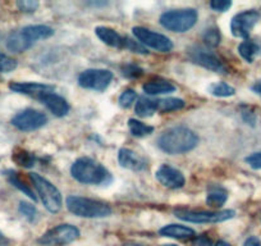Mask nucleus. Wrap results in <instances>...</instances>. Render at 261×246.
Returning <instances> with one entry per match:
<instances>
[{
	"label": "nucleus",
	"instance_id": "5",
	"mask_svg": "<svg viewBox=\"0 0 261 246\" xmlns=\"http://www.w3.org/2000/svg\"><path fill=\"white\" fill-rule=\"evenodd\" d=\"M30 180L36 189L44 207L50 213H58L62 208V195L51 182L37 173H30Z\"/></svg>",
	"mask_w": 261,
	"mask_h": 246
},
{
	"label": "nucleus",
	"instance_id": "15",
	"mask_svg": "<svg viewBox=\"0 0 261 246\" xmlns=\"http://www.w3.org/2000/svg\"><path fill=\"white\" fill-rule=\"evenodd\" d=\"M9 89L18 94L29 95L35 99H40L45 94L54 91V86L47 84H39V82H13L9 85Z\"/></svg>",
	"mask_w": 261,
	"mask_h": 246
},
{
	"label": "nucleus",
	"instance_id": "44",
	"mask_svg": "<svg viewBox=\"0 0 261 246\" xmlns=\"http://www.w3.org/2000/svg\"><path fill=\"white\" fill-rule=\"evenodd\" d=\"M164 246H177V245H173V243H170V245H164Z\"/></svg>",
	"mask_w": 261,
	"mask_h": 246
},
{
	"label": "nucleus",
	"instance_id": "37",
	"mask_svg": "<svg viewBox=\"0 0 261 246\" xmlns=\"http://www.w3.org/2000/svg\"><path fill=\"white\" fill-rule=\"evenodd\" d=\"M246 162H247L253 169H261V152L251 154L250 157L246 158Z\"/></svg>",
	"mask_w": 261,
	"mask_h": 246
},
{
	"label": "nucleus",
	"instance_id": "42",
	"mask_svg": "<svg viewBox=\"0 0 261 246\" xmlns=\"http://www.w3.org/2000/svg\"><path fill=\"white\" fill-rule=\"evenodd\" d=\"M213 246H232V245H230V243H228V242H225V241L219 240V241H217L215 243H213Z\"/></svg>",
	"mask_w": 261,
	"mask_h": 246
},
{
	"label": "nucleus",
	"instance_id": "25",
	"mask_svg": "<svg viewBox=\"0 0 261 246\" xmlns=\"http://www.w3.org/2000/svg\"><path fill=\"white\" fill-rule=\"evenodd\" d=\"M258 50H260L258 45L256 44V42L251 41V40H246V41H243L242 44L238 46L240 55L246 60V62H248V63H252L255 57L257 55Z\"/></svg>",
	"mask_w": 261,
	"mask_h": 246
},
{
	"label": "nucleus",
	"instance_id": "33",
	"mask_svg": "<svg viewBox=\"0 0 261 246\" xmlns=\"http://www.w3.org/2000/svg\"><path fill=\"white\" fill-rule=\"evenodd\" d=\"M122 71H123V75H124L127 79H137V77L142 76V73H144L142 68H140L139 66L132 63L124 64V66L122 67Z\"/></svg>",
	"mask_w": 261,
	"mask_h": 246
},
{
	"label": "nucleus",
	"instance_id": "12",
	"mask_svg": "<svg viewBox=\"0 0 261 246\" xmlns=\"http://www.w3.org/2000/svg\"><path fill=\"white\" fill-rule=\"evenodd\" d=\"M260 19V13L256 11H245L236 14L230 22V31L233 36L246 39Z\"/></svg>",
	"mask_w": 261,
	"mask_h": 246
},
{
	"label": "nucleus",
	"instance_id": "40",
	"mask_svg": "<svg viewBox=\"0 0 261 246\" xmlns=\"http://www.w3.org/2000/svg\"><path fill=\"white\" fill-rule=\"evenodd\" d=\"M252 90H253V91H255V92H257V94L261 95V81L256 82V84L252 86Z\"/></svg>",
	"mask_w": 261,
	"mask_h": 246
},
{
	"label": "nucleus",
	"instance_id": "23",
	"mask_svg": "<svg viewBox=\"0 0 261 246\" xmlns=\"http://www.w3.org/2000/svg\"><path fill=\"white\" fill-rule=\"evenodd\" d=\"M7 178H8L9 182H11L12 185L16 187V189H18L19 191H22L23 194H26L30 199H32L34 202H36L37 198H36V195H35V192L32 191L31 187H30L29 185H26V182H24V181L19 177L18 173L14 172V170H8V172H7Z\"/></svg>",
	"mask_w": 261,
	"mask_h": 246
},
{
	"label": "nucleus",
	"instance_id": "31",
	"mask_svg": "<svg viewBox=\"0 0 261 246\" xmlns=\"http://www.w3.org/2000/svg\"><path fill=\"white\" fill-rule=\"evenodd\" d=\"M137 94L135 90L127 89L122 92V95L119 96V105L123 108H129L130 105L134 104L135 100H136Z\"/></svg>",
	"mask_w": 261,
	"mask_h": 246
},
{
	"label": "nucleus",
	"instance_id": "2",
	"mask_svg": "<svg viewBox=\"0 0 261 246\" xmlns=\"http://www.w3.org/2000/svg\"><path fill=\"white\" fill-rule=\"evenodd\" d=\"M53 34H54V30L45 24L23 27L9 35L7 39V47L13 53H23L29 50L36 41L49 39L50 36H53Z\"/></svg>",
	"mask_w": 261,
	"mask_h": 246
},
{
	"label": "nucleus",
	"instance_id": "18",
	"mask_svg": "<svg viewBox=\"0 0 261 246\" xmlns=\"http://www.w3.org/2000/svg\"><path fill=\"white\" fill-rule=\"evenodd\" d=\"M95 34H96V36L99 37L104 44L109 45V46H113V47H118V49H124L125 36L119 35L115 30L101 26V27H96Z\"/></svg>",
	"mask_w": 261,
	"mask_h": 246
},
{
	"label": "nucleus",
	"instance_id": "1",
	"mask_svg": "<svg viewBox=\"0 0 261 246\" xmlns=\"http://www.w3.org/2000/svg\"><path fill=\"white\" fill-rule=\"evenodd\" d=\"M199 144V136L187 127H173L163 132L158 139V146L167 154H183Z\"/></svg>",
	"mask_w": 261,
	"mask_h": 246
},
{
	"label": "nucleus",
	"instance_id": "17",
	"mask_svg": "<svg viewBox=\"0 0 261 246\" xmlns=\"http://www.w3.org/2000/svg\"><path fill=\"white\" fill-rule=\"evenodd\" d=\"M39 100L53 113V114L57 115V117H64V115L68 114V103L65 102L64 97L59 96V95L54 94V92L45 94L44 96L40 97Z\"/></svg>",
	"mask_w": 261,
	"mask_h": 246
},
{
	"label": "nucleus",
	"instance_id": "24",
	"mask_svg": "<svg viewBox=\"0 0 261 246\" xmlns=\"http://www.w3.org/2000/svg\"><path fill=\"white\" fill-rule=\"evenodd\" d=\"M12 159H13L14 163H17L18 165H21V167L31 168V167H34L36 158H35L34 154H31L30 152H27V150L19 149L18 147V149L14 150L13 154H12Z\"/></svg>",
	"mask_w": 261,
	"mask_h": 246
},
{
	"label": "nucleus",
	"instance_id": "7",
	"mask_svg": "<svg viewBox=\"0 0 261 246\" xmlns=\"http://www.w3.org/2000/svg\"><path fill=\"white\" fill-rule=\"evenodd\" d=\"M80 237V230L72 225H58L46 231L39 238V243L44 246H65Z\"/></svg>",
	"mask_w": 261,
	"mask_h": 246
},
{
	"label": "nucleus",
	"instance_id": "29",
	"mask_svg": "<svg viewBox=\"0 0 261 246\" xmlns=\"http://www.w3.org/2000/svg\"><path fill=\"white\" fill-rule=\"evenodd\" d=\"M220 40H222V35L218 29H209L204 34L205 44L210 47H217L220 44Z\"/></svg>",
	"mask_w": 261,
	"mask_h": 246
},
{
	"label": "nucleus",
	"instance_id": "4",
	"mask_svg": "<svg viewBox=\"0 0 261 246\" xmlns=\"http://www.w3.org/2000/svg\"><path fill=\"white\" fill-rule=\"evenodd\" d=\"M67 208L74 215L82 218H105L112 214V208L107 203L76 195L67 199Z\"/></svg>",
	"mask_w": 261,
	"mask_h": 246
},
{
	"label": "nucleus",
	"instance_id": "36",
	"mask_svg": "<svg viewBox=\"0 0 261 246\" xmlns=\"http://www.w3.org/2000/svg\"><path fill=\"white\" fill-rule=\"evenodd\" d=\"M232 7V2L229 0H214L210 3V8L217 12H227Z\"/></svg>",
	"mask_w": 261,
	"mask_h": 246
},
{
	"label": "nucleus",
	"instance_id": "22",
	"mask_svg": "<svg viewBox=\"0 0 261 246\" xmlns=\"http://www.w3.org/2000/svg\"><path fill=\"white\" fill-rule=\"evenodd\" d=\"M137 115L142 118H147L154 115L158 112V100L149 99V97H140L139 102L136 103L135 107Z\"/></svg>",
	"mask_w": 261,
	"mask_h": 246
},
{
	"label": "nucleus",
	"instance_id": "30",
	"mask_svg": "<svg viewBox=\"0 0 261 246\" xmlns=\"http://www.w3.org/2000/svg\"><path fill=\"white\" fill-rule=\"evenodd\" d=\"M17 66H18V63H17L16 59L0 53V73H8V72L14 71Z\"/></svg>",
	"mask_w": 261,
	"mask_h": 246
},
{
	"label": "nucleus",
	"instance_id": "26",
	"mask_svg": "<svg viewBox=\"0 0 261 246\" xmlns=\"http://www.w3.org/2000/svg\"><path fill=\"white\" fill-rule=\"evenodd\" d=\"M185 107V102L178 97H169V99L158 100V112L169 113L174 110H179Z\"/></svg>",
	"mask_w": 261,
	"mask_h": 246
},
{
	"label": "nucleus",
	"instance_id": "34",
	"mask_svg": "<svg viewBox=\"0 0 261 246\" xmlns=\"http://www.w3.org/2000/svg\"><path fill=\"white\" fill-rule=\"evenodd\" d=\"M39 2H34V0H21L17 3L19 11L23 12V13H34L39 8Z\"/></svg>",
	"mask_w": 261,
	"mask_h": 246
},
{
	"label": "nucleus",
	"instance_id": "10",
	"mask_svg": "<svg viewBox=\"0 0 261 246\" xmlns=\"http://www.w3.org/2000/svg\"><path fill=\"white\" fill-rule=\"evenodd\" d=\"M134 35L141 45L150 47V49L158 50L162 53H168L173 49V42L170 41L169 37L165 35L158 34V32L151 31L145 27H134L132 30Z\"/></svg>",
	"mask_w": 261,
	"mask_h": 246
},
{
	"label": "nucleus",
	"instance_id": "43",
	"mask_svg": "<svg viewBox=\"0 0 261 246\" xmlns=\"http://www.w3.org/2000/svg\"><path fill=\"white\" fill-rule=\"evenodd\" d=\"M123 246H142V245H140V243H134V242H130V243H125V245H123Z\"/></svg>",
	"mask_w": 261,
	"mask_h": 246
},
{
	"label": "nucleus",
	"instance_id": "38",
	"mask_svg": "<svg viewBox=\"0 0 261 246\" xmlns=\"http://www.w3.org/2000/svg\"><path fill=\"white\" fill-rule=\"evenodd\" d=\"M195 246H213V242L210 238L205 237V236H200L195 240Z\"/></svg>",
	"mask_w": 261,
	"mask_h": 246
},
{
	"label": "nucleus",
	"instance_id": "11",
	"mask_svg": "<svg viewBox=\"0 0 261 246\" xmlns=\"http://www.w3.org/2000/svg\"><path fill=\"white\" fill-rule=\"evenodd\" d=\"M46 115L35 109H24L12 118V125L23 132L35 131L41 129L46 123Z\"/></svg>",
	"mask_w": 261,
	"mask_h": 246
},
{
	"label": "nucleus",
	"instance_id": "41",
	"mask_svg": "<svg viewBox=\"0 0 261 246\" xmlns=\"http://www.w3.org/2000/svg\"><path fill=\"white\" fill-rule=\"evenodd\" d=\"M7 243H8V240H7V237L3 233L0 232V246H6Z\"/></svg>",
	"mask_w": 261,
	"mask_h": 246
},
{
	"label": "nucleus",
	"instance_id": "28",
	"mask_svg": "<svg viewBox=\"0 0 261 246\" xmlns=\"http://www.w3.org/2000/svg\"><path fill=\"white\" fill-rule=\"evenodd\" d=\"M210 92H212L214 96L228 97L234 95L236 90L233 89L232 86H229L228 84H225V82H218V84L213 85V86L210 87Z\"/></svg>",
	"mask_w": 261,
	"mask_h": 246
},
{
	"label": "nucleus",
	"instance_id": "3",
	"mask_svg": "<svg viewBox=\"0 0 261 246\" xmlns=\"http://www.w3.org/2000/svg\"><path fill=\"white\" fill-rule=\"evenodd\" d=\"M72 177L85 185H104L112 178L102 164L91 158H80L72 164Z\"/></svg>",
	"mask_w": 261,
	"mask_h": 246
},
{
	"label": "nucleus",
	"instance_id": "27",
	"mask_svg": "<svg viewBox=\"0 0 261 246\" xmlns=\"http://www.w3.org/2000/svg\"><path fill=\"white\" fill-rule=\"evenodd\" d=\"M128 127H129L130 134L134 135L135 137H145L154 131V127L145 125V123L140 122L137 119L128 120Z\"/></svg>",
	"mask_w": 261,
	"mask_h": 246
},
{
	"label": "nucleus",
	"instance_id": "6",
	"mask_svg": "<svg viewBox=\"0 0 261 246\" xmlns=\"http://www.w3.org/2000/svg\"><path fill=\"white\" fill-rule=\"evenodd\" d=\"M160 24L173 32H186L197 22V12L192 8L175 9L160 16Z\"/></svg>",
	"mask_w": 261,
	"mask_h": 246
},
{
	"label": "nucleus",
	"instance_id": "13",
	"mask_svg": "<svg viewBox=\"0 0 261 246\" xmlns=\"http://www.w3.org/2000/svg\"><path fill=\"white\" fill-rule=\"evenodd\" d=\"M190 58L193 63L199 64V66L210 69L213 72H218V73H225L227 72V67L223 63L222 59L210 50L201 49V47H193L190 52Z\"/></svg>",
	"mask_w": 261,
	"mask_h": 246
},
{
	"label": "nucleus",
	"instance_id": "19",
	"mask_svg": "<svg viewBox=\"0 0 261 246\" xmlns=\"http://www.w3.org/2000/svg\"><path fill=\"white\" fill-rule=\"evenodd\" d=\"M159 233L165 237L177 238V240H188L195 236V231L190 227L180 225H168L165 227L160 228Z\"/></svg>",
	"mask_w": 261,
	"mask_h": 246
},
{
	"label": "nucleus",
	"instance_id": "32",
	"mask_svg": "<svg viewBox=\"0 0 261 246\" xmlns=\"http://www.w3.org/2000/svg\"><path fill=\"white\" fill-rule=\"evenodd\" d=\"M18 209H19V213H21L26 219H29L30 222H32V220L36 218V208H35L32 204H30V203L21 202L19 203Z\"/></svg>",
	"mask_w": 261,
	"mask_h": 246
},
{
	"label": "nucleus",
	"instance_id": "16",
	"mask_svg": "<svg viewBox=\"0 0 261 246\" xmlns=\"http://www.w3.org/2000/svg\"><path fill=\"white\" fill-rule=\"evenodd\" d=\"M118 162L123 168L135 172L145 170L147 168V162L145 158L140 157L137 153L129 149H120L118 153Z\"/></svg>",
	"mask_w": 261,
	"mask_h": 246
},
{
	"label": "nucleus",
	"instance_id": "21",
	"mask_svg": "<svg viewBox=\"0 0 261 246\" xmlns=\"http://www.w3.org/2000/svg\"><path fill=\"white\" fill-rule=\"evenodd\" d=\"M228 199V192L225 191V189H223L222 186H218V185H212L209 187V191H207V198L206 203L207 205L213 208H220L225 204Z\"/></svg>",
	"mask_w": 261,
	"mask_h": 246
},
{
	"label": "nucleus",
	"instance_id": "9",
	"mask_svg": "<svg viewBox=\"0 0 261 246\" xmlns=\"http://www.w3.org/2000/svg\"><path fill=\"white\" fill-rule=\"evenodd\" d=\"M113 81V73L109 69H86L79 76L80 86L87 90L104 91Z\"/></svg>",
	"mask_w": 261,
	"mask_h": 246
},
{
	"label": "nucleus",
	"instance_id": "14",
	"mask_svg": "<svg viewBox=\"0 0 261 246\" xmlns=\"http://www.w3.org/2000/svg\"><path fill=\"white\" fill-rule=\"evenodd\" d=\"M156 180L162 183L163 186L168 189H180L185 186V176L177 168L170 167L168 164H163L159 169L156 170Z\"/></svg>",
	"mask_w": 261,
	"mask_h": 246
},
{
	"label": "nucleus",
	"instance_id": "20",
	"mask_svg": "<svg viewBox=\"0 0 261 246\" xmlns=\"http://www.w3.org/2000/svg\"><path fill=\"white\" fill-rule=\"evenodd\" d=\"M144 91L149 95H160L169 94L175 91L174 84L167 80H152L144 85Z\"/></svg>",
	"mask_w": 261,
	"mask_h": 246
},
{
	"label": "nucleus",
	"instance_id": "8",
	"mask_svg": "<svg viewBox=\"0 0 261 246\" xmlns=\"http://www.w3.org/2000/svg\"><path fill=\"white\" fill-rule=\"evenodd\" d=\"M174 214L179 219L191 223H219L232 219L236 215L234 210H219V212H196V210L175 209Z\"/></svg>",
	"mask_w": 261,
	"mask_h": 246
},
{
	"label": "nucleus",
	"instance_id": "39",
	"mask_svg": "<svg viewBox=\"0 0 261 246\" xmlns=\"http://www.w3.org/2000/svg\"><path fill=\"white\" fill-rule=\"evenodd\" d=\"M243 246H261V241L257 237H255V236H251V237H248L245 241Z\"/></svg>",
	"mask_w": 261,
	"mask_h": 246
},
{
	"label": "nucleus",
	"instance_id": "35",
	"mask_svg": "<svg viewBox=\"0 0 261 246\" xmlns=\"http://www.w3.org/2000/svg\"><path fill=\"white\" fill-rule=\"evenodd\" d=\"M124 49L130 50V52L139 53V54H147V50L140 44L139 41H135V40L129 39V37H125V45Z\"/></svg>",
	"mask_w": 261,
	"mask_h": 246
}]
</instances>
